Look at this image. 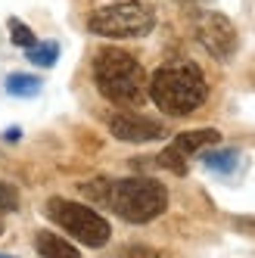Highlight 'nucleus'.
<instances>
[{
	"instance_id": "f257e3e1",
	"label": "nucleus",
	"mask_w": 255,
	"mask_h": 258,
	"mask_svg": "<svg viewBox=\"0 0 255 258\" xmlns=\"http://www.w3.org/2000/svg\"><path fill=\"white\" fill-rule=\"evenodd\" d=\"M94 81L97 90L115 106H140L150 97V81L143 66L131 56L128 50L106 47L94 59Z\"/></svg>"
},
{
	"instance_id": "f03ea898",
	"label": "nucleus",
	"mask_w": 255,
	"mask_h": 258,
	"mask_svg": "<svg viewBox=\"0 0 255 258\" xmlns=\"http://www.w3.org/2000/svg\"><path fill=\"white\" fill-rule=\"evenodd\" d=\"M150 100L165 115H190L209 97L206 75L193 62H165L150 78Z\"/></svg>"
},
{
	"instance_id": "7ed1b4c3",
	"label": "nucleus",
	"mask_w": 255,
	"mask_h": 258,
	"mask_svg": "<svg viewBox=\"0 0 255 258\" xmlns=\"http://www.w3.org/2000/svg\"><path fill=\"white\" fill-rule=\"evenodd\" d=\"M106 206L128 224H150L168 206V190L153 177L112 180L106 190Z\"/></svg>"
},
{
	"instance_id": "20e7f679",
	"label": "nucleus",
	"mask_w": 255,
	"mask_h": 258,
	"mask_svg": "<svg viewBox=\"0 0 255 258\" xmlns=\"http://www.w3.org/2000/svg\"><path fill=\"white\" fill-rule=\"evenodd\" d=\"M156 25V16L140 0H121L112 7H100L90 13L87 28L103 38H143Z\"/></svg>"
},
{
	"instance_id": "39448f33",
	"label": "nucleus",
	"mask_w": 255,
	"mask_h": 258,
	"mask_svg": "<svg viewBox=\"0 0 255 258\" xmlns=\"http://www.w3.org/2000/svg\"><path fill=\"white\" fill-rule=\"evenodd\" d=\"M47 215H50L53 224H59L69 236H75L78 243H84V246H90V249L106 246L109 236H112L109 221H106L103 215H97L94 209L81 206V202L53 196V199L47 202Z\"/></svg>"
},
{
	"instance_id": "423d86ee",
	"label": "nucleus",
	"mask_w": 255,
	"mask_h": 258,
	"mask_svg": "<svg viewBox=\"0 0 255 258\" xmlns=\"http://www.w3.org/2000/svg\"><path fill=\"white\" fill-rule=\"evenodd\" d=\"M196 38L203 41V47L221 62H227L236 53V28L221 13H203L199 16L196 19Z\"/></svg>"
},
{
	"instance_id": "0eeeda50",
	"label": "nucleus",
	"mask_w": 255,
	"mask_h": 258,
	"mask_svg": "<svg viewBox=\"0 0 255 258\" xmlns=\"http://www.w3.org/2000/svg\"><path fill=\"white\" fill-rule=\"evenodd\" d=\"M109 131H112L115 140L124 143H150V140H162L165 137V124L147 118V115H131V112H115L109 115Z\"/></svg>"
},
{
	"instance_id": "6e6552de",
	"label": "nucleus",
	"mask_w": 255,
	"mask_h": 258,
	"mask_svg": "<svg viewBox=\"0 0 255 258\" xmlns=\"http://www.w3.org/2000/svg\"><path fill=\"white\" fill-rule=\"evenodd\" d=\"M218 140H221V134L215 131V127H199V131H184V134H177L171 140V150H177L180 156H193L199 150H209V146H215Z\"/></svg>"
},
{
	"instance_id": "1a4fd4ad",
	"label": "nucleus",
	"mask_w": 255,
	"mask_h": 258,
	"mask_svg": "<svg viewBox=\"0 0 255 258\" xmlns=\"http://www.w3.org/2000/svg\"><path fill=\"white\" fill-rule=\"evenodd\" d=\"M34 249H38L41 258H81V252L69 239H62L59 233H50V230L34 233Z\"/></svg>"
},
{
	"instance_id": "9d476101",
	"label": "nucleus",
	"mask_w": 255,
	"mask_h": 258,
	"mask_svg": "<svg viewBox=\"0 0 255 258\" xmlns=\"http://www.w3.org/2000/svg\"><path fill=\"white\" fill-rule=\"evenodd\" d=\"M236 162H240V153L236 150H212L203 156V165L215 174H230L236 168Z\"/></svg>"
},
{
	"instance_id": "9b49d317",
	"label": "nucleus",
	"mask_w": 255,
	"mask_h": 258,
	"mask_svg": "<svg viewBox=\"0 0 255 258\" xmlns=\"http://www.w3.org/2000/svg\"><path fill=\"white\" fill-rule=\"evenodd\" d=\"M25 53H28V62L50 69V66H56V59H59V44L56 41H38L34 47H28Z\"/></svg>"
},
{
	"instance_id": "f8f14e48",
	"label": "nucleus",
	"mask_w": 255,
	"mask_h": 258,
	"mask_svg": "<svg viewBox=\"0 0 255 258\" xmlns=\"http://www.w3.org/2000/svg\"><path fill=\"white\" fill-rule=\"evenodd\" d=\"M7 90L13 97H34L41 90V81L34 75H10L7 78Z\"/></svg>"
},
{
	"instance_id": "ddd939ff",
	"label": "nucleus",
	"mask_w": 255,
	"mask_h": 258,
	"mask_svg": "<svg viewBox=\"0 0 255 258\" xmlns=\"http://www.w3.org/2000/svg\"><path fill=\"white\" fill-rule=\"evenodd\" d=\"M159 165L162 168H168V171H174V174H187V156H180L177 150H162V156H159Z\"/></svg>"
},
{
	"instance_id": "4468645a",
	"label": "nucleus",
	"mask_w": 255,
	"mask_h": 258,
	"mask_svg": "<svg viewBox=\"0 0 255 258\" xmlns=\"http://www.w3.org/2000/svg\"><path fill=\"white\" fill-rule=\"evenodd\" d=\"M10 34H13V44H19V47H25V50L38 44V38L31 34V28L22 25L19 19H10Z\"/></svg>"
},
{
	"instance_id": "2eb2a0df",
	"label": "nucleus",
	"mask_w": 255,
	"mask_h": 258,
	"mask_svg": "<svg viewBox=\"0 0 255 258\" xmlns=\"http://www.w3.org/2000/svg\"><path fill=\"white\" fill-rule=\"evenodd\" d=\"M16 209H19V190L0 180V212H16Z\"/></svg>"
},
{
	"instance_id": "dca6fc26",
	"label": "nucleus",
	"mask_w": 255,
	"mask_h": 258,
	"mask_svg": "<svg viewBox=\"0 0 255 258\" xmlns=\"http://www.w3.org/2000/svg\"><path fill=\"white\" fill-rule=\"evenodd\" d=\"M121 258H159L156 249H147V246H131V249H124Z\"/></svg>"
},
{
	"instance_id": "f3484780",
	"label": "nucleus",
	"mask_w": 255,
	"mask_h": 258,
	"mask_svg": "<svg viewBox=\"0 0 255 258\" xmlns=\"http://www.w3.org/2000/svg\"><path fill=\"white\" fill-rule=\"evenodd\" d=\"M19 137H22V131H19V127H10V131L4 134V140H7V143H16Z\"/></svg>"
},
{
	"instance_id": "a211bd4d",
	"label": "nucleus",
	"mask_w": 255,
	"mask_h": 258,
	"mask_svg": "<svg viewBox=\"0 0 255 258\" xmlns=\"http://www.w3.org/2000/svg\"><path fill=\"white\" fill-rule=\"evenodd\" d=\"M0 233H4V218H0Z\"/></svg>"
},
{
	"instance_id": "6ab92c4d",
	"label": "nucleus",
	"mask_w": 255,
	"mask_h": 258,
	"mask_svg": "<svg viewBox=\"0 0 255 258\" xmlns=\"http://www.w3.org/2000/svg\"><path fill=\"white\" fill-rule=\"evenodd\" d=\"M0 258H7V255H0Z\"/></svg>"
}]
</instances>
